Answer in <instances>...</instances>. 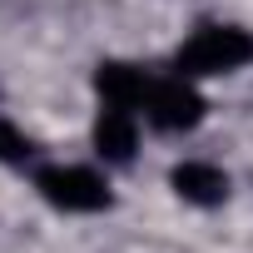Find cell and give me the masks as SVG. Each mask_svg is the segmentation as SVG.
<instances>
[{
  "instance_id": "obj_4",
  "label": "cell",
  "mask_w": 253,
  "mask_h": 253,
  "mask_svg": "<svg viewBox=\"0 0 253 253\" xmlns=\"http://www.w3.org/2000/svg\"><path fill=\"white\" fill-rule=\"evenodd\" d=\"M134 144H139L134 109L104 104L99 119H94V149H99V159H104V164H129V159H134Z\"/></svg>"
},
{
  "instance_id": "obj_3",
  "label": "cell",
  "mask_w": 253,
  "mask_h": 253,
  "mask_svg": "<svg viewBox=\"0 0 253 253\" xmlns=\"http://www.w3.org/2000/svg\"><path fill=\"white\" fill-rule=\"evenodd\" d=\"M144 109H149V119L159 124V129H194V124L204 119V94H199L184 75H174V80L149 84Z\"/></svg>"
},
{
  "instance_id": "obj_2",
  "label": "cell",
  "mask_w": 253,
  "mask_h": 253,
  "mask_svg": "<svg viewBox=\"0 0 253 253\" xmlns=\"http://www.w3.org/2000/svg\"><path fill=\"white\" fill-rule=\"evenodd\" d=\"M35 189L45 204L65 209V213H99L109 209V184L94 174V169H80V164H50L35 174Z\"/></svg>"
},
{
  "instance_id": "obj_7",
  "label": "cell",
  "mask_w": 253,
  "mask_h": 253,
  "mask_svg": "<svg viewBox=\"0 0 253 253\" xmlns=\"http://www.w3.org/2000/svg\"><path fill=\"white\" fill-rule=\"evenodd\" d=\"M30 154H35L30 134H20L10 119H0V164H25Z\"/></svg>"
},
{
  "instance_id": "obj_6",
  "label": "cell",
  "mask_w": 253,
  "mask_h": 253,
  "mask_svg": "<svg viewBox=\"0 0 253 253\" xmlns=\"http://www.w3.org/2000/svg\"><path fill=\"white\" fill-rule=\"evenodd\" d=\"M94 89H99L104 104H119V109H139V104L149 99V80H144V70L124 65V60H104V65L94 70Z\"/></svg>"
},
{
  "instance_id": "obj_5",
  "label": "cell",
  "mask_w": 253,
  "mask_h": 253,
  "mask_svg": "<svg viewBox=\"0 0 253 253\" xmlns=\"http://www.w3.org/2000/svg\"><path fill=\"white\" fill-rule=\"evenodd\" d=\"M169 184H174V194H179L184 204H199V209H213V204H223V199H228V174H223V169H213V164H199V159L174 164Z\"/></svg>"
},
{
  "instance_id": "obj_1",
  "label": "cell",
  "mask_w": 253,
  "mask_h": 253,
  "mask_svg": "<svg viewBox=\"0 0 253 253\" xmlns=\"http://www.w3.org/2000/svg\"><path fill=\"white\" fill-rule=\"evenodd\" d=\"M253 65V35L238 30V25H199L179 55H174V70L184 80H199V75H233Z\"/></svg>"
}]
</instances>
